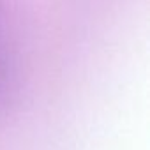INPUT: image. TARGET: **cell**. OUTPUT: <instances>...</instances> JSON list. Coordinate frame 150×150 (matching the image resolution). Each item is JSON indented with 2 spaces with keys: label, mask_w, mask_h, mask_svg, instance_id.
<instances>
[{
  "label": "cell",
  "mask_w": 150,
  "mask_h": 150,
  "mask_svg": "<svg viewBox=\"0 0 150 150\" xmlns=\"http://www.w3.org/2000/svg\"><path fill=\"white\" fill-rule=\"evenodd\" d=\"M13 51H11V42H9V30H7V20L6 13L0 4V90H2L9 80L11 74V62H13Z\"/></svg>",
  "instance_id": "6da1fadb"
}]
</instances>
